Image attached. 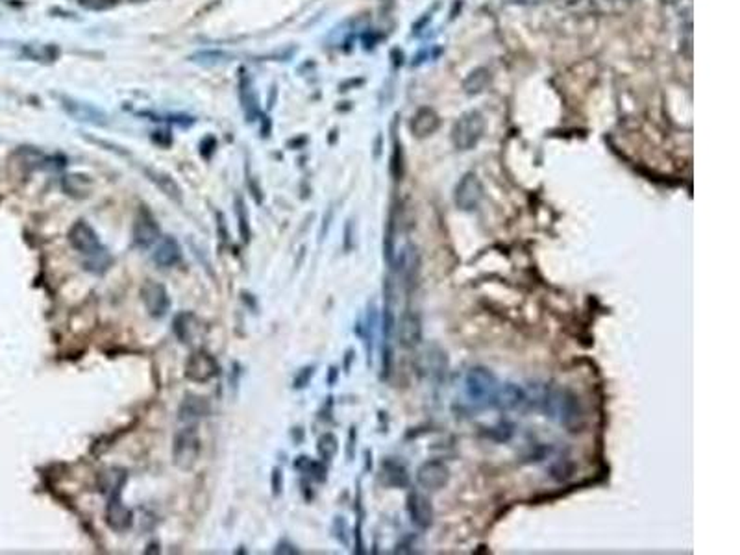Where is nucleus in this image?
<instances>
[{
  "label": "nucleus",
  "mask_w": 740,
  "mask_h": 555,
  "mask_svg": "<svg viewBox=\"0 0 740 555\" xmlns=\"http://www.w3.org/2000/svg\"><path fill=\"white\" fill-rule=\"evenodd\" d=\"M69 243L76 252L89 257V265H96V263H101L102 257H107V250L101 243L98 233L85 221L74 222V226L69 232Z\"/></svg>",
  "instance_id": "f257e3e1"
},
{
  "label": "nucleus",
  "mask_w": 740,
  "mask_h": 555,
  "mask_svg": "<svg viewBox=\"0 0 740 555\" xmlns=\"http://www.w3.org/2000/svg\"><path fill=\"white\" fill-rule=\"evenodd\" d=\"M202 443L198 437V429L195 426H187L180 429L174 437L173 444V461L180 470H191L200 457Z\"/></svg>",
  "instance_id": "f03ea898"
},
{
  "label": "nucleus",
  "mask_w": 740,
  "mask_h": 555,
  "mask_svg": "<svg viewBox=\"0 0 740 555\" xmlns=\"http://www.w3.org/2000/svg\"><path fill=\"white\" fill-rule=\"evenodd\" d=\"M467 396L472 402H494V396L500 388L498 377L485 366H474L470 368L465 379Z\"/></svg>",
  "instance_id": "7ed1b4c3"
},
{
  "label": "nucleus",
  "mask_w": 740,
  "mask_h": 555,
  "mask_svg": "<svg viewBox=\"0 0 740 555\" xmlns=\"http://www.w3.org/2000/svg\"><path fill=\"white\" fill-rule=\"evenodd\" d=\"M485 130V119L479 111H468L456 122L451 130V141L459 150L474 148Z\"/></svg>",
  "instance_id": "20e7f679"
},
{
  "label": "nucleus",
  "mask_w": 740,
  "mask_h": 555,
  "mask_svg": "<svg viewBox=\"0 0 740 555\" xmlns=\"http://www.w3.org/2000/svg\"><path fill=\"white\" fill-rule=\"evenodd\" d=\"M217 359L209 352L198 350L189 355V359L185 363V377L195 383H207L215 376H218Z\"/></svg>",
  "instance_id": "39448f33"
},
{
  "label": "nucleus",
  "mask_w": 740,
  "mask_h": 555,
  "mask_svg": "<svg viewBox=\"0 0 740 555\" xmlns=\"http://www.w3.org/2000/svg\"><path fill=\"white\" fill-rule=\"evenodd\" d=\"M141 300L145 304L148 315L154 316V318H162L169 313L171 309V296H169L167 289L162 283L154 282V280H146L141 287Z\"/></svg>",
  "instance_id": "423d86ee"
},
{
  "label": "nucleus",
  "mask_w": 740,
  "mask_h": 555,
  "mask_svg": "<svg viewBox=\"0 0 740 555\" xmlns=\"http://www.w3.org/2000/svg\"><path fill=\"white\" fill-rule=\"evenodd\" d=\"M454 198H456V204L459 210H476L479 202H481V198H483V185L479 182V178L476 176V174H472V172L465 174L461 182L457 183Z\"/></svg>",
  "instance_id": "0eeeda50"
},
{
  "label": "nucleus",
  "mask_w": 740,
  "mask_h": 555,
  "mask_svg": "<svg viewBox=\"0 0 740 555\" xmlns=\"http://www.w3.org/2000/svg\"><path fill=\"white\" fill-rule=\"evenodd\" d=\"M132 235H134V243L139 248H148L154 243H157V239L162 235V230H160V224L156 222V219L148 211L141 210L139 215L135 216Z\"/></svg>",
  "instance_id": "6e6552de"
},
{
  "label": "nucleus",
  "mask_w": 740,
  "mask_h": 555,
  "mask_svg": "<svg viewBox=\"0 0 740 555\" xmlns=\"http://www.w3.org/2000/svg\"><path fill=\"white\" fill-rule=\"evenodd\" d=\"M417 481L429 490L442 488L450 481V468L442 461H426L424 465L418 466Z\"/></svg>",
  "instance_id": "1a4fd4ad"
},
{
  "label": "nucleus",
  "mask_w": 740,
  "mask_h": 555,
  "mask_svg": "<svg viewBox=\"0 0 740 555\" xmlns=\"http://www.w3.org/2000/svg\"><path fill=\"white\" fill-rule=\"evenodd\" d=\"M107 526L115 531H126L134 524V513L123 504L121 493L110 494V502L106 507Z\"/></svg>",
  "instance_id": "9d476101"
},
{
  "label": "nucleus",
  "mask_w": 740,
  "mask_h": 555,
  "mask_svg": "<svg viewBox=\"0 0 740 555\" xmlns=\"http://www.w3.org/2000/svg\"><path fill=\"white\" fill-rule=\"evenodd\" d=\"M407 513L409 518L420 529H428L433 524V507L424 494L409 493L407 496Z\"/></svg>",
  "instance_id": "9b49d317"
},
{
  "label": "nucleus",
  "mask_w": 740,
  "mask_h": 555,
  "mask_svg": "<svg viewBox=\"0 0 740 555\" xmlns=\"http://www.w3.org/2000/svg\"><path fill=\"white\" fill-rule=\"evenodd\" d=\"M398 341L404 348H415L422 341V322L420 316L406 311L398 322Z\"/></svg>",
  "instance_id": "f8f14e48"
},
{
  "label": "nucleus",
  "mask_w": 740,
  "mask_h": 555,
  "mask_svg": "<svg viewBox=\"0 0 740 555\" xmlns=\"http://www.w3.org/2000/svg\"><path fill=\"white\" fill-rule=\"evenodd\" d=\"M63 108L67 111L69 115L74 117L76 121L89 122V124H95V126H106L107 117L104 111L96 110L91 104H85V102H78L74 99H62Z\"/></svg>",
  "instance_id": "ddd939ff"
},
{
  "label": "nucleus",
  "mask_w": 740,
  "mask_h": 555,
  "mask_svg": "<svg viewBox=\"0 0 740 555\" xmlns=\"http://www.w3.org/2000/svg\"><path fill=\"white\" fill-rule=\"evenodd\" d=\"M422 370H426L431 379L435 382H442L446 377V372H448V357L440 348L437 346H429L426 352L422 354Z\"/></svg>",
  "instance_id": "4468645a"
},
{
  "label": "nucleus",
  "mask_w": 740,
  "mask_h": 555,
  "mask_svg": "<svg viewBox=\"0 0 740 555\" xmlns=\"http://www.w3.org/2000/svg\"><path fill=\"white\" fill-rule=\"evenodd\" d=\"M145 174H146V178H148V180H150V182L154 183V185H156V187L160 189L165 196H167V198H171L173 202H176V204H182V200H184V193H182V187L176 183V180H174L173 176H169L167 172L150 169V166H145Z\"/></svg>",
  "instance_id": "2eb2a0df"
},
{
  "label": "nucleus",
  "mask_w": 740,
  "mask_h": 555,
  "mask_svg": "<svg viewBox=\"0 0 740 555\" xmlns=\"http://www.w3.org/2000/svg\"><path fill=\"white\" fill-rule=\"evenodd\" d=\"M154 261H156L160 266H174L178 265L182 257H184V252H182V246L174 237H162V241L157 243L156 250H154Z\"/></svg>",
  "instance_id": "dca6fc26"
},
{
  "label": "nucleus",
  "mask_w": 740,
  "mask_h": 555,
  "mask_svg": "<svg viewBox=\"0 0 740 555\" xmlns=\"http://www.w3.org/2000/svg\"><path fill=\"white\" fill-rule=\"evenodd\" d=\"M209 411H212L209 400L204 398V396H196V394H187L182 405H180L178 418L184 422H193L202 418V416H207Z\"/></svg>",
  "instance_id": "f3484780"
},
{
  "label": "nucleus",
  "mask_w": 740,
  "mask_h": 555,
  "mask_svg": "<svg viewBox=\"0 0 740 555\" xmlns=\"http://www.w3.org/2000/svg\"><path fill=\"white\" fill-rule=\"evenodd\" d=\"M439 128V117L433 110L429 108H422V110L417 111V115L413 117L411 121V132L417 135V137H428L431 133Z\"/></svg>",
  "instance_id": "a211bd4d"
},
{
  "label": "nucleus",
  "mask_w": 740,
  "mask_h": 555,
  "mask_svg": "<svg viewBox=\"0 0 740 555\" xmlns=\"http://www.w3.org/2000/svg\"><path fill=\"white\" fill-rule=\"evenodd\" d=\"M381 481L387 487H406L409 483V474L400 463L393 459H385L381 463Z\"/></svg>",
  "instance_id": "6ab92c4d"
},
{
  "label": "nucleus",
  "mask_w": 740,
  "mask_h": 555,
  "mask_svg": "<svg viewBox=\"0 0 740 555\" xmlns=\"http://www.w3.org/2000/svg\"><path fill=\"white\" fill-rule=\"evenodd\" d=\"M174 333L182 343H191L196 333L200 332V322L193 313H180L174 318Z\"/></svg>",
  "instance_id": "aec40b11"
},
{
  "label": "nucleus",
  "mask_w": 740,
  "mask_h": 555,
  "mask_svg": "<svg viewBox=\"0 0 740 555\" xmlns=\"http://www.w3.org/2000/svg\"><path fill=\"white\" fill-rule=\"evenodd\" d=\"M522 400H524V391L518 385H515V383H506L504 387L498 388V393H496L494 396V402L492 404H496L498 407H501V409H513V407H517V405L522 404Z\"/></svg>",
  "instance_id": "412c9836"
},
{
  "label": "nucleus",
  "mask_w": 740,
  "mask_h": 555,
  "mask_svg": "<svg viewBox=\"0 0 740 555\" xmlns=\"http://www.w3.org/2000/svg\"><path fill=\"white\" fill-rule=\"evenodd\" d=\"M91 180L87 176H82V174H71V176L63 178V189L67 191L69 194L73 196H87L91 191Z\"/></svg>",
  "instance_id": "4be33fe9"
},
{
  "label": "nucleus",
  "mask_w": 740,
  "mask_h": 555,
  "mask_svg": "<svg viewBox=\"0 0 740 555\" xmlns=\"http://www.w3.org/2000/svg\"><path fill=\"white\" fill-rule=\"evenodd\" d=\"M124 483H126V472L123 468H110L102 474V488L107 493H123Z\"/></svg>",
  "instance_id": "5701e85b"
},
{
  "label": "nucleus",
  "mask_w": 740,
  "mask_h": 555,
  "mask_svg": "<svg viewBox=\"0 0 740 555\" xmlns=\"http://www.w3.org/2000/svg\"><path fill=\"white\" fill-rule=\"evenodd\" d=\"M489 80L490 76L487 69H483V67H481V69H476V71L470 72L467 80H465V91H467L468 94L481 93V91L487 87Z\"/></svg>",
  "instance_id": "b1692460"
},
{
  "label": "nucleus",
  "mask_w": 740,
  "mask_h": 555,
  "mask_svg": "<svg viewBox=\"0 0 740 555\" xmlns=\"http://www.w3.org/2000/svg\"><path fill=\"white\" fill-rule=\"evenodd\" d=\"M337 450H339V443H337V437H335L334 433H324V435H320L317 443V452L318 455H320V459L328 463V461L334 459Z\"/></svg>",
  "instance_id": "393cba45"
},
{
  "label": "nucleus",
  "mask_w": 740,
  "mask_h": 555,
  "mask_svg": "<svg viewBox=\"0 0 740 555\" xmlns=\"http://www.w3.org/2000/svg\"><path fill=\"white\" fill-rule=\"evenodd\" d=\"M235 211H237V219H239V233L243 241H248L250 239V228H248V215H246L245 205H243V200H235Z\"/></svg>",
  "instance_id": "a878e982"
},
{
  "label": "nucleus",
  "mask_w": 740,
  "mask_h": 555,
  "mask_svg": "<svg viewBox=\"0 0 740 555\" xmlns=\"http://www.w3.org/2000/svg\"><path fill=\"white\" fill-rule=\"evenodd\" d=\"M313 372H315L313 366H306V368H302L300 374L295 377V388L307 387V383H309V379H311Z\"/></svg>",
  "instance_id": "bb28decb"
},
{
  "label": "nucleus",
  "mask_w": 740,
  "mask_h": 555,
  "mask_svg": "<svg viewBox=\"0 0 740 555\" xmlns=\"http://www.w3.org/2000/svg\"><path fill=\"white\" fill-rule=\"evenodd\" d=\"M282 488H284V474H282V468H274L273 470V494L274 496H279V494H282Z\"/></svg>",
  "instance_id": "cd10ccee"
},
{
  "label": "nucleus",
  "mask_w": 740,
  "mask_h": 555,
  "mask_svg": "<svg viewBox=\"0 0 740 555\" xmlns=\"http://www.w3.org/2000/svg\"><path fill=\"white\" fill-rule=\"evenodd\" d=\"M393 330H395V315H393L390 307H385V313H384V335L385 337H389Z\"/></svg>",
  "instance_id": "c85d7f7f"
},
{
  "label": "nucleus",
  "mask_w": 740,
  "mask_h": 555,
  "mask_svg": "<svg viewBox=\"0 0 740 555\" xmlns=\"http://www.w3.org/2000/svg\"><path fill=\"white\" fill-rule=\"evenodd\" d=\"M334 529L335 531H339V533H335L337 535V538H339L341 543L343 544H348V540H346V522L343 520V516H337L335 518V524H334Z\"/></svg>",
  "instance_id": "c756f323"
},
{
  "label": "nucleus",
  "mask_w": 740,
  "mask_h": 555,
  "mask_svg": "<svg viewBox=\"0 0 740 555\" xmlns=\"http://www.w3.org/2000/svg\"><path fill=\"white\" fill-rule=\"evenodd\" d=\"M276 554H298V549L293 546V544L289 543H285V540H282V543L276 546V549H274Z\"/></svg>",
  "instance_id": "7c9ffc66"
}]
</instances>
